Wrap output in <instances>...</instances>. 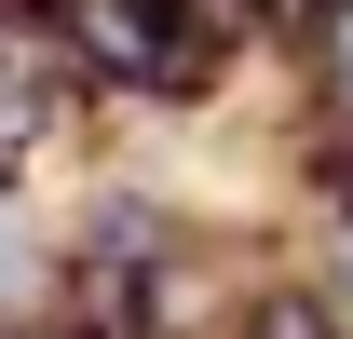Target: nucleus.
Returning a JSON list of instances; mask_svg holds the SVG:
<instances>
[{
    "label": "nucleus",
    "instance_id": "1",
    "mask_svg": "<svg viewBox=\"0 0 353 339\" xmlns=\"http://www.w3.org/2000/svg\"><path fill=\"white\" fill-rule=\"evenodd\" d=\"M340 95H353V0H340Z\"/></svg>",
    "mask_w": 353,
    "mask_h": 339
}]
</instances>
